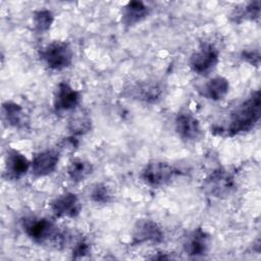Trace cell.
Instances as JSON below:
<instances>
[{
  "label": "cell",
  "instance_id": "cell-1",
  "mask_svg": "<svg viewBox=\"0 0 261 261\" xmlns=\"http://www.w3.org/2000/svg\"><path fill=\"white\" fill-rule=\"evenodd\" d=\"M260 113V92L255 91L229 113L226 125L214 126L212 130L222 137H233L250 132L259 122Z\"/></svg>",
  "mask_w": 261,
  "mask_h": 261
},
{
  "label": "cell",
  "instance_id": "cell-2",
  "mask_svg": "<svg viewBox=\"0 0 261 261\" xmlns=\"http://www.w3.org/2000/svg\"><path fill=\"white\" fill-rule=\"evenodd\" d=\"M21 227L28 238L36 244L59 247L65 243L64 233L53 220L47 217H24L21 220Z\"/></svg>",
  "mask_w": 261,
  "mask_h": 261
},
{
  "label": "cell",
  "instance_id": "cell-3",
  "mask_svg": "<svg viewBox=\"0 0 261 261\" xmlns=\"http://www.w3.org/2000/svg\"><path fill=\"white\" fill-rule=\"evenodd\" d=\"M39 57L47 68L60 71L72 64L73 51L69 43L55 40L40 49Z\"/></svg>",
  "mask_w": 261,
  "mask_h": 261
},
{
  "label": "cell",
  "instance_id": "cell-4",
  "mask_svg": "<svg viewBox=\"0 0 261 261\" xmlns=\"http://www.w3.org/2000/svg\"><path fill=\"white\" fill-rule=\"evenodd\" d=\"M177 173L178 170L168 162L154 160L146 164L142 169L140 177L146 186L158 189L170 184Z\"/></svg>",
  "mask_w": 261,
  "mask_h": 261
},
{
  "label": "cell",
  "instance_id": "cell-5",
  "mask_svg": "<svg viewBox=\"0 0 261 261\" xmlns=\"http://www.w3.org/2000/svg\"><path fill=\"white\" fill-rule=\"evenodd\" d=\"M219 62V51L212 43H202L189 59L190 68L197 74L207 75Z\"/></svg>",
  "mask_w": 261,
  "mask_h": 261
},
{
  "label": "cell",
  "instance_id": "cell-6",
  "mask_svg": "<svg viewBox=\"0 0 261 261\" xmlns=\"http://www.w3.org/2000/svg\"><path fill=\"white\" fill-rule=\"evenodd\" d=\"M237 178L233 171L227 168H217L212 171L204 181L206 191L215 198H226L236 189Z\"/></svg>",
  "mask_w": 261,
  "mask_h": 261
},
{
  "label": "cell",
  "instance_id": "cell-7",
  "mask_svg": "<svg viewBox=\"0 0 261 261\" xmlns=\"http://www.w3.org/2000/svg\"><path fill=\"white\" fill-rule=\"evenodd\" d=\"M164 240V230L161 225L153 219L143 218L139 219L134 225L132 231L133 246H140L144 244L157 245Z\"/></svg>",
  "mask_w": 261,
  "mask_h": 261
},
{
  "label": "cell",
  "instance_id": "cell-8",
  "mask_svg": "<svg viewBox=\"0 0 261 261\" xmlns=\"http://www.w3.org/2000/svg\"><path fill=\"white\" fill-rule=\"evenodd\" d=\"M163 92V87L158 82L140 81L127 86L123 91V95L129 99L154 104L162 99Z\"/></svg>",
  "mask_w": 261,
  "mask_h": 261
},
{
  "label": "cell",
  "instance_id": "cell-9",
  "mask_svg": "<svg viewBox=\"0 0 261 261\" xmlns=\"http://www.w3.org/2000/svg\"><path fill=\"white\" fill-rule=\"evenodd\" d=\"M81 101V93L68 83L61 82L57 85L53 96V107L57 113L75 110Z\"/></svg>",
  "mask_w": 261,
  "mask_h": 261
},
{
  "label": "cell",
  "instance_id": "cell-10",
  "mask_svg": "<svg viewBox=\"0 0 261 261\" xmlns=\"http://www.w3.org/2000/svg\"><path fill=\"white\" fill-rule=\"evenodd\" d=\"M31 170V161L18 150L7 149L4 156L3 177L9 180H18Z\"/></svg>",
  "mask_w": 261,
  "mask_h": 261
},
{
  "label": "cell",
  "instance_id": "cell-11",
  "mask_svg": "<svg viewBox=\"0 0 261 261\" xmlns=\"http://www.w3.org/2000/svg\"><path fill=\"white\" fill-rule=\"evenodd\" d=\"M174 127L177 136L186 142H195L203 136V129L198 118L186 111L176 115Z\"/></svg>",
  "mask_w": 261,
  "mask_h": 261
},
{
  "label": "cell",
  "instance_id": "cell-12",
  "mask_svg": "<svg viewBox=\"0 0 261 261\" xmlns=\"http://www.w3.org/2000/svg\"><path fill=\"white\" fill-rule=\"evenodd\" d=\"M210 236L201 227L194 228L184 238L182 249L191 257L205 256L210 248Z\"/></svg>",
  "mask_w": 261,
  "mask_h": 261
},
{
  "label": "cell",
  "instance_id": "cell-13",
  "mask_svg": "<svg viewBox=\"0 0 261 261\" xmlns=\"http://www.w3.org/2000/svg\"><path fill=\"white\" fill-rule=\"evenodd\" d=\"M50 208L56 217L74 218L81 213L82 203L75 194L65 192L53 199L50 203Z\"/></svg>",
  "mask_w": 261,
  "mask_h": 261
},
{
  "label": "cell",
  "instance_id": "cell-14",
  "mask_svg": "<svg viewBox=\"0 0 261 261\" xmlns=\"http://www.w3.org/2000/svg\"><path fill=\"white\" fill-rule=\"evenodd\" d=\"M60 152L57 149H47L35 155L31 161V172L37 177L50 175L55 171L59 162Z\"/></svg>",
  "mask_w": 261,
  "mask_h": 261
},
{
  "label": "cell",
  "instance_id": "cell-15",
  "mask_svg": "<svg viewBox=\"0 0 261 261\" xmlns=\"http://www.w3.org/2000/svg\"><path fill=\"white\" fill-rule=\"evenodd\" d=\"M197 91L202 97L208 100L220 101L229 92V82L227 79L217 75L200 85Z\"/></svg>",
  "mask_w": 261,
  "mask_h": 261
},
{
  "label": "cell",
  "instance_id": "cell-16",
  "mask_svg": "<svg viewBox=\"0 0 261 261\" xmlns=\"http://www.w3.org/2000/svg\"><path fill=\"white\" fill-rule=\"evenodd\" d=\"M2 119L7 126L14 128H24L29 124V118L23 108L12 101L2 104Z\"/></svg>",
  "mask_w": 261,
  "mask_h": 261
},
{
  "label": "cell",
  "instance_id": "cell-17",
  "mask_svg": "<svg viewBox=\"0 0 261 261\" xmlns=\"http://www.w3.org/2000/svg\"><path fill=\"white\" fill-rule=\"evenodd\" d=\"M150 13V8L142 1L127 2L122 8L121 21L126 27H133L144 20Z\"/></svg>",
  "mask_w": 261,
  "mask_h": 261
},
{
  "label": "cell",
  "instance_id": "cell-18",
  "mask_svg": "<svg viewBox=\"0 0 261 261\" xmlns=\"http://www.w3.org/2000/svg\"><path fill=\"white\" fill-rule=\"evenodd\" d=\"M94 171L93 164L82 158H73L67 165V175L73 182H81L87 179Z\"/></svg>",
  "mask_w": 261,
  "mask_h": 261
},
{
  "label": "cell",
  "instance_id": "cell-19",
  "mask_svg": "<svg viewBox=\"0 0 261 261\" xmlns=\"http://www.w3.org/2000/svg\"><path fill=\"white\" fill-rule=\"evenodd\" d=\"M67 128L71 136H83L89 133L92 128V120L90 115L85 110L72 112L68 119Z\"/></svg>",
  "mask_w": 261,
  "mask_h": 261
},
{
  "label": "cell",
  "instance_id": "cell-20",
  "mask_svg": "<svg viewBox=\"0 0 261 261\" xmlns=\"http://www.w3.org/2000/svg\"><path fill=\"white\" fill-rule=\"evenodd\" d=\"M260 17V2L254 1L245 5L244 8H237L231 13V18L236 22L243 20H259Z\"/></svg>",
  "mask_w": 261,
  "mask_h": 261
},
{
  "label": "cell",
  "instance_id": "cell-21",
  "mask_svg": "<svg viewBox=\"0 0 261 261\" xmlns=\"http://www.w3.org/2000/svg\"><path fill=\"white\" fill-rule=\"evenodd\" d=\"M54 22V14L49 9H39L33 13L34 30L37 33H45L49 31Z\"/></svg>",
  "mask_w": 261,
  "mask_h": 261
},
{
  "label": "cell",
  "instance_id": "cell-22",
  "mask_svg": "<svg viewBox=\"0 0 261 261\" xmlns=\"http://www.w3.org/2000/svg\"><path fill=\"white\" fill-rule=\"evenodd\" d=\"M89 197L92 202L103 205L111 202L113 198V194L108 185H106L105 182H99L93 186Z\"/></svg>",
  "mask_w": 261,
  "mask_h": 261
},
{
  "label": "cell",
  "instance_id": "cell-23",
  "mask_svg": "<svg viewBox=\"0 0 261 261\" xmlns=\"http://www.w3.org/2000/svg\"><path fill=\"white\" fill-rule=\"evenodd\" d=\"M91 252V248L88 242L85 240H80L72 249V258L81 259L88 256Z\"/></svg>",
  "mask_w": 261,
  "mask_h": 261
},
{
  "label": "cell",
  "instance_id": "cell-24",
  "mask_svg": "<svg viewBox=\"0 0 261 261\" xmlns=\"http://www.w3.org/2000/svg\"><path fill=\"white\" fill-rule=\"evenodd\" d=\"M241 57L243 60L254 66H259L260 64V53L258 50H244Z\"/></svg>",
  "mask_w": 261,
  "mask_h": 261
},
{
  "label": "cell",
  "instance_id": "cell-25",
  "mask_svg": "<svg viewBox=\"0 0 261 261\" xmlns=\"http://www.w3.org/2000/svg\"><path fill=\"white\" fill-rule=\"evenodd\" d=\"M59 149L60 150H65V151H73L74 149H76V147L79 146V141L73 137H68V138H64L60 144H59Z\"/></svg>",
  "mask_w": 261,
  "mask_h": 261
}]
</instances>
